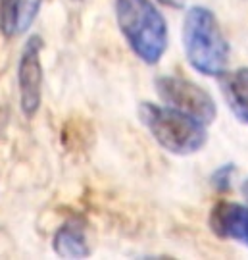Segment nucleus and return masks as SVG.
I'll return each instance as SVG.
<instances>
[{
  "label": "nucleus",
  "mask_w": 248,
  "mask_h": 260,
  "mask_svg": "<svg viewBox=\"0 0 248 260\" xmlns=\"http://www.w3.org/2000/svg\"><path fill=\"white\" fill-rule=\"evenodd\" d=\"M43 0H0V31L4 37L23 35L37 18Z\"/></svg>",
  "instance_id": "nucleus-7"
},
{
  "label": "nucleus",
  "mask_w": 248,
  "mask_h": 260,
  "mask_svg": "<svg viewBox=\"0 0 248 260\" xmlns=\"http://www.w3.org/2000/svg\"><path fill=\"white\" fill-rule=\"evenodd\" d=\"M43 48L45 43L39 35H31L19 52L18 60V93L21 114L31 120L37 116L43 104V83H45V70H43Z\"/></svg>",
  "instance_id": "nucleus-5"
},
{
  "label": "nucleus",
  "mask_w": 248,
  "mask_h": 260,
  "mask_svg": "<svg viewBox=\"0 0 248 260\" xmlns=\"http://www.w3.org/2000/svg\"><path fill=\"white\" fill-rule=\"evenodd\" d=\"M221 91L233 116L248 125V68L229 72L221 81Z\"/></svg>",
  "instance_id": "nucleus-9"
},
{
  "label": "nucleus",
  "mask_w": 248,
  "mask_h": 260,
  "mask_svg": "<svg viewBox=\"0 0 248 260\" xmlns=\"http://www.w3.org/2000/svg\"><path fill=\"white\" fill-rule=\"evenodd\" d=\"M183 50L198 74L220 77L229 64L231 48L214 12L206 6H191L183 19Z\"/></svg>",
  "instance_id": "nucleus-2"
},
{
  "label": "nucleus",
  "mask_w": 248,
  "mask_h": 260,
  "mask_svg": "<svg viewBox=\"0 0 248 260\" xmlns=\"http://www.w3.org/2000/svg\"><path fill=\"white\" fill-rule=\"evenodd\" d=\"M233 177H235V166L233 164H223L221 168H218L216 172H214V185L218 187L220 191H227L233 183Z\"/></svg>",
  "instance_id": "nucleus-10"
},
{
  "label": "nucleus",
  "mask_w": 248,
  "mask_h": 260,
  "mask_svg": "<svg viewBox=\"0 0 248 260\" xmlns=\"http://www.w3.org/2000/svg\"><path fill=\"white\" fill-rule=\"evenodd\" d=\"M156 93L167 106L210 125L218 116L216 101L204 87L179 75H162L156 79Z\"/></svg>",
  "instance_id": "nucleus-4"
},
{
  "label": "nucleus",
  "mask_w": 248,
  "mask_h": 260,
  "mask_svg": "<svg viewBox=\"0 0 248 260\" xmlns=\"http://www.w3.org/2000/svg\"><path fill=\"white\" fill-rule=\"evenodd\" d=\"M210 228L220 239L237 241L248 247V206L221 201L210 212Z\"/></svg>",
  "instance_id": "nucleus-6"
},
{
  "label": "nucleus",
  "mask_w": 248,
  "mask_h": 260,
  "mask_svg": "<svg viewBox=\"0 0 248 260\" xmlns=\"http://www.w3.org/2000/svg\"><path fill=\"white\" fill-rule=\"evenodd\" d=\"M138 120L162 149L177 156L196 154L208 143L206 123L167 104L140 103Z\"/></svg>",
  "instance_id": "nucleus-3"
},
{
  "label": "nucleus",
  "mask_w": 248,
  "mask_h": 260,
  "mask_svg": "<svg viewBox=\"0 0 248 260\" xmlns=\"http://www.w3.org/2000/svg\"><path fill=\"white\" fill-rule=\"evenodd\" d=\"M242 193H244V197L248 199V179L244 181V183H242Z\"/></svg>",
  "instance_id": "nucleus-12"
},
{
  "label": "nucleus",
  "mask_w": 248,
  "mask_h": 260,
  "mask_svg": "<svg viewBox=\"0 0 248 260\" xmlns=\"http://www.w3.org/2000/svg\"><path fill=\"white\" fill-rule=\"evenodd\" d=\"M162 4H165V6H171V8H179V6H183L185 0H160Z\"/></svg>",
  "instance_id": "nucleus-11"
},
{
  "label": "nucleus",
  "mask_w": 248,
  "mask_h": 260,
  "mask_svg": "<svg viewBox=\"0 0 248 260\" xmlns=\"http://www.w3.org/2000/svg\"><path fill=\"white\" fill-rule=\"evenodd\" d=\"M52 247L62 258H87L91 254L87 232L77 220H69L56 230Z\"/></svg>",
  "instance_id": "nucleus-8"
},
{
  "label": "nucleus",
  "mask_w": 248,
  "mask_h": 260,
  "mask_svg": "<svg viewBox=\"0 0 248 260\" xmlns=\"http://www.w3.org/2000/svg\"><path fill=\"white\" fill-rule=\"evenodd\" d=\"M116 19L125 43L145 64L154 66L169 47L164 14L152 0H116Z\"/></svg>",
  "instance_id": "nucleus-1"
}]
</instances>
